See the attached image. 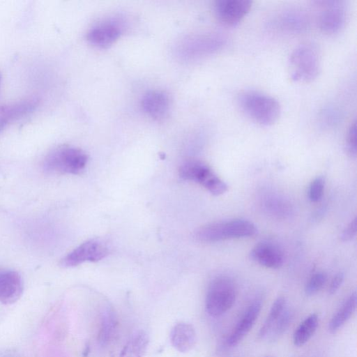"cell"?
Instances as JSON below:
<instances>
[{
    "label": "cell",
    "instance_id": "cell-1",
    "mask_svg": "<svg viewBox=\"0 0 357 357\" xmlns=\"http://www.w3.org/2000/svg\"><path fill=\"white\" fill-rule=\"evenodd\" d=\"M241 109L254 121L264 126L276 122L280 115V105L273 97L257 91H245L238 98Z\"/></svg>",
    "mask_w": 357,
    "mask_h": 357
},
{
    "label": "cell",
    "instance_id": "cell-2",
    "mask_svg": "<svg viewBox=\"0 0 357 357\" xmlns=\"http://www.w3.org/2000/svg\"><path fill=\"white\" fill-rule=\"evenodd\" d=\"M257 231L255 225L244 219L213 222L198 228L195 236L199 241L214 243L231 238L250 237Z\"/></svg>",
    "mask_w": 357,
    "mask_h": 357
},
{
    "label": "cell",
    "instance_id": "cell-3",
    "mask_svg": "<svg viewBox=\"0 0 357 357\" xmlns=\"http://www.w3.org/2000/svg\"><path fill=\"white\" fill-rule=\"evenodd\" d=\"M320 55L312 43H305L297 46L289 60L291 79L298 82L314 80L320 71Z\"/></svg>",
    "mask_w": 357,
    "mask_h": 357
},
{
    "label": "cell",
    "instance_id": "cell-4",
    "mask_svg": "<svg viewBox=\"0 0 357 357\" xmlns=\"http://www.w3.org/2000/svg\"><path fill=\"white\" fill-rule=\"evenodd\" d=\"M88 156L82 149L68 146H59L45 157V169L50 172L79 174L86 165Z\"/></svg>",
    "mask_w": 357,
    "mask_h": 357
},
{
    "label": "cell",
    "instance_id": "cell-5",
    "mask_svg": "<svg viewBox=\"0 0 357 357\" xmlns=\"http://www.w3.org/2000/svg\"><path fill=\"white\" fill-rule=\"evenodd\" d=\"M236 297V287L233 280L226 276L217 277L208 285L206 310L211 317H220L233 306Z\"/></svg>",
    "mask_w": 357,
    "mask_h": 357
},
{
    "label": "cell",
    "instance_id": "cell-6",
    "mask_svg": "<svg viewBox=\"0 0 357 357\" xmlns=\"http://www.w3.org/2000/svg\"><path fill=\"white\" fill-rule=\"evenodd\" d=\"M180 177L186 181L197 183L212 195L218 196L227 192L228 186L211 168L204 162L190 160L179 168Z\"/></svg>",
    "mask_w": 357,
    "mask_h": 357
},
{
    "label": "cell",
    "instance_id": "cell-7",
    "mask_svg": "<svg viewBox=\"0 0 357 357\" xmlns=\"http://www.w3.org/2000/svg\"><path fill=\"white\" fill-rule=\"evenodd\" d=\"M109 253L107 245L101 241L93 238L82 243L69 252L61 261V266L65 268L74 267L85 261H98Z\"/></svg>",
    "mask_w": 357,
    "mask_h": 357
},
{
    "label": "cell",
    "instance_id": "cell-8",
    "mask_svg": "<svg viewBox=\"0 0 357 357\" xmlns=\"http://www.w3.org/2000/svg\"><path fill=\"white\" fill-rule=\"evenodd\" d=\"M249 0H218L214 10L218 20L226 25H235L241 22L250 10Z\"/></svg>",
    "mask_w": 357,
    "mask_h": 357
},
{
    "label": "cell",
    "instance_id": "cell-9",
    "mask_svg": "<svg viewBox=\"0 0 357 357\" xmlns=\"http://www.w3.org/2000/svg\"><path fill=\"white\" fill-rule=\"evenodd\" d=\"M122 30V26L118 22L109 20L99 23L90 29L86 38L93 45L106 47L120 37Z\"/></svg>",
    "mask_w": 357,
    "mask_h": 357
},
{
    "label": "cell",
    "instance_id": "cell-10",
    "mask_svg": "<svg viewBox=\"0 0 357 357\" xmlns=\"http://www.w3.org/2000/svg\"><path fill=\"white\" fill-rule=\"evenodd\" d=\"M261 309L259 300L253 301L246 309L236 326L228 336L227 344L229 347L237 345L250 332L254 326Z\"/></svg>",
    "mask_w": 357,
    "mask_h": 357
},
{
    "label": "cell",
    "instance_id": "cell-11",
    "mask_svg": "<svg viewBox=\"0 0 357 357\" xmlns=\"http://www.w3.org/2000/svg\"><path fill=\"white\" fill-rule=\"evenodd\" d=\"M345 20V9L337 1L329 2L321 10L318 18L319 28L326 33L339 31L343 27Z\"/></svg>",
    "mask_w": 357,
    "mask_h": 357
},
{
    "label": "cell",
    "instance_id": "cell-12",
    "mask_svg": "<svg viewBox=\"0 0 357 357\" xmlns=\"http://www.w3.org/2000/svg\"><path fill=\"white\" fill-rule=\"evenodd\" d=\"M38 105L36 98L0 105V131L11 122L32 112Z\"/></svg>",
    "mask_w": 357,
    "mask_h": 357
},
{
    "label": "cell",
    "instance_id": "cell-13",
    "mask_svg": "<svg viewBox=\"0 0 357 357\" xmlns=\"http://www.w3.org/2000/svg\"><path fill=\"white\" fill-rule=\"evenodd\" d=\"M23 291L20 275L14 271H0V302L11 304L17 301Z\"/></svg>",
    "mask_w": 357,
    "mask_h": 357
},
{
    "label": "cell",
    "instance_id": "cell-14",
    "mask_svg": "<svg viewBox=\"0 0 357 357\" xmlns=\"http://www.w3.org/2000/svg\"><path fill=\"white\" fill-rule=\"evenodd\" d=\"M250 258L259 264L269 268H278L284 261L283 254L275 245L260 242L250 253Z\"/></svg>",
    "mask_w": 357,
    "mask_h": 357
},
{
    "label": "cell",
    "instance_id": "cell-15",
    "mask_svg": "<svg viewBox=\"0 0 357 357\" xmlns=\"http://www.w3.org/2000/svg\"><path fill=\"white\" fill-rule=\"evenodd\" d=\"M141 105L147 115L154 119L160 120L163 119L169 112V98L164 91H150L143 96Z\"/></svg>",
    "mask_w": 357,
    "mask_h": 357
},
{
    "label": "cell",
    "instance_id": "cell-16",
    "mask_svg": "<svg viewBox=\"0 0 357 357\" xmlns=\"http://www.w3.org/2000/svg\"><path fill=\"white\" fill-rule=\"evenodd\" d=\"M172 346L181 353L191 350L196 343V332L193 326L185 322L174 325L170 333Z\"/></svg>",
    "mask_w": 357,
    "mask_h": 357
},
{
    "label": "cell",
    "instance_id": "cell-17",
    "mask_svg": "<svg viewBox=\"0 0 357 357\" xmlns=\"http://www.w3.org/2000/svg\"><path fill=\"white\" fill-rule=\"evenodd\" d=\"M356 303L357 296L354 291L345 300L330 321L328 330L331 333H335L350 319L356 310Z\"/></svg>",
    "mask_w": 357,
    "mask_h": 357
},
{
    "label": "cell",
    "instance_id": "cell-18",
    "mask_svg": "<svg viewBox=\"0 0 357 357\" xmlns=\"http://www.w3.org/2000/svg\"><path fill=\"white\" fill-rule=\"evenodd\" d=\"M149 336L142 330L134 333L128 340L119 357H143L149 345Z\"/></svg>",
    "mask_w": 357,
    "mask_h": 357
},
{
    "label": "cell",
    "instance_id": "cell-19",
    "mask_svg": "<svg viewBox=\"0 0 357 357\" xmlns=\"http://www.w3.org/2000/svg\"><path fill=\"white\" fill-rule=\"evenodd\" d=\"M319 324L318 316L313 313L307 316L297 327L294 333L293 342L294 345H304L314 335Z\"/></svg>",
    "mask_w": 357,
    "mask_h": 357
},
{
    "label": "cell",
    "instance_id": "cell-20",
    "mask_svg": "<svg viewBox=\"0 0 357 357\" xmlns=\"http://www.w3.org/2000/svg\"><path fill=\"white\" fill-rule=\"evenodd\" d=\"M116 326V318L110 307L103 310L101 317L98 340L102 345L106 344L113 336Z\"/></svg>",
    "mask_w": 357,
    "mask_h": 357
},
{
    "label": "cell",
    "instance_id": "cell-21",
    "mask_svg": "<svg viewBox=\"0 0 357 357\" xmlns=\"http://www.w3.org/2000/svg\"><path fill=\"white\" fill-rule=\"evenodd\" d=\"M285 307V298L282 296L277 298L273 303L269 314L259 331L258 337L259 338H264L268 335L272 327L284 310Z\"/></svg>",
    "mask_w": 357,
    "mask_h": 357
},
{
    "label": "cell",
    "instance_id": "cell-22",
    "mask_svg": "<svg viewBox=\"0 0 357 357\" xmlns=\"http://www.w3.org/2000/svg\"><path fill=\"white\" fill-rule=\"evenodd\" d=\"M291 319V312L289 310L284 309L268 333L270 334L271 340L277 339L280 335L284 333L290 325Z\"/></svg>",
    "mask_w": 357,
    "mask_h": 357
},
{
    "label": "cell",
    "instance_id": "cell-23",
    "mask_svg": "<svg viewBox=\"0 0 357 357\" xmlns=\"http://www.w3.org/2000/svg\"><path fill=\"white\" fill-rule=\"evenodd\" d=\"M326 280L327 275L326 273L317 272L314 273L311 276L305 285V294L307 296H312L317 294L326 284Z\"/></svg>",
    "mask_w": 357,
    "mask_h": 357
},
{
    "label": "cell",
    "instance_id": "cell-24",
    "mask_svg": "<svg viewBox=\"0 0 357 357\" xmlns=\"http://www.w3.org/2000/svg\"><path fill=\"white\" fill-rule=\"evenodd\" d=\"M325 186L324 177H316L310 184L308 188V197L311 202H316L323 196Z\"/></svg>",
    "mask_w": 357,
    "mask_h": 357
},
{
    "label": "cell",
    "instance_id": "cell-25",
    "mask_svg": "<svg viewBox=\"0 0 357 357\" xmlns=\"http://www.w3.org/2000/svg\"><path fill=\"white\" fill-rule=\"evenodd\" d=\"M346 149L351 157L356 156V121L351 123L347 135Z\"/></svg>",
    "mask_w": 357,
    "mask_h": 357
},
{
    "label": "cell",
    "instance_id": "cell-26",
    "mask_svg": "<svg viewBox=\"0 0 357 357\" xmlns=\"http://www.w3.org/2000/svg\"><path fill=\"white\" fill-rule=\"evenodd\" d=\"M357 228V218L356 217L353 219L349 224L342 231L340 238L344 242H347L352 240L356 234Z\"/></svg>",
    "mask_w": 357,
    "mask_h": 357
},
{
    "label": "cell",
    "instance_id": "cell-27",
    "mask_svg": "<svg viewBox=\"0 0 357 357\" xmlns=\"http://www.w3.org/2000/svg\"><path fill=\"white\" fill-rule=\"evenodd\" d=\"M344 279V275L343 273L340 272L337 273L331 280L329 289H328V293L331 295H333L336 293V291L339 289L340 286L342 285L343 281Z\"/></svg>",
    "mask_w": 357,
    "mask_h": 357
},
{
    "label": "cell",
    "instance_id": "cell-28",
    "mask_svg": "<svg viewBox=\"0 0 357 357\" xmlns=\"http://www.w3.org/2000/svg\"><path fill=\"white\" fill-rule=\"evenodd\" d=\"M0 82H1V75H0Z\"/></svg>",
    "mask_w": 357,
    "mask_h": 357
},
{
    "label": "cell",
    "instance_id": "cell-29",
    "mask_svg": "<svg viewBox=\"0 0 357 357\" xmlns=\"http://www.w3.org/2000/svg\"><path fill=\"white\" fill-rule=\"evenodd\" d=\"M8 357H12V356H8Z\"/></svg>",
    "mask_w": 357,
    "mask_h": 357
}]
</instances>
